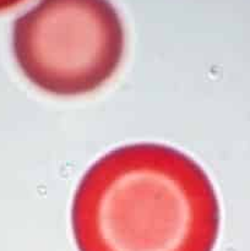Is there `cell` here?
<instances>
[{
	"label": "cell",
	"mask_w": 250,
	"mask_h": 251,
	"mask_svg": "<svg viewBox=\"0 0 250 251\" xmlns=\"http://www.w3.org/2000/svg\"><path fill=\"white\" fill-rule=\"evenodd\" d=\"M220 203L198 162L161 144L108 152L75 191L78 251H212Z\"/></svg>",
	"instance_id": "6da1fadb"
},
{
	"label": "cell",
	"mask_w": 250,
	"mask_h": 251,
	"mask_svg": "<svg viewBox=\"0 0 250 251\" xmlns=\"http://www.w3.org/2000/svg\"><path fill=\"white\" fill-rule=\"evenodd\" d=\"M124 49V26L109 0H39L12 27L20 70L59 97L98 90L117 73Z\"/></svg>",
	"instance_id": "7a4b0ae2"
},
{
	"label": "cell",
	"mask_w": 250,
	"mask_h": 251,
	"mask_svg": "<svg viewBox=\"0 0 250 251\" xmlns=\"http://www.w3.org/2000/svg\"><path fill=\"white\" fill-rule=\"evenodd\" d=\"M22 1H25V0H0V12L12 9L16 5L21 4Z\"/></svg>",
	"instance_id": "3957f363"
}]
</instances>
